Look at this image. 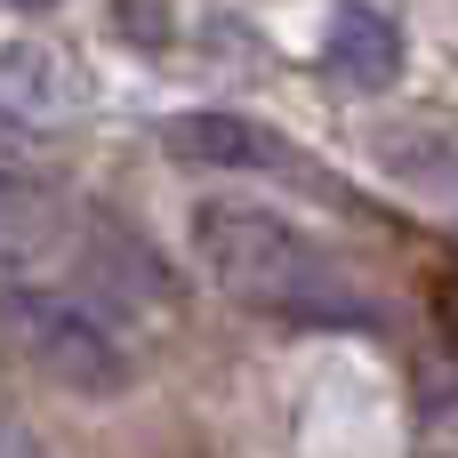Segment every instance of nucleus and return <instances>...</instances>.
I'll use <instances>...</instances> for the list:
<instances>
[{"instance_id":"39448f33","label":"nucleus","mask_w":458,"mask_h":458,"mask_svg":"<svg viewBox=\"0 0 458 458\" xmlns=\"http://www.w3.org/2000/svg\"><path fill=\"white\" fill-rule=\"evenodd\" d=\"M161 145H169V161H209V169H290L282 137L242 113H177L161 129Z\"/></svg>"},{"instance_id":"423d86ee","label":"nucleus","mask_w":458,"mask_h":458,"mask_svg":"<svg viewBox=\"0 0 458 458\" xmlns=\"http://www.w3.org/2000/svg\"><path fill=\"white\" fill-rule=\"evenodd\" d=\"M443 338H451V354H458V282L443 290Z\"/></svg>"},{"instance_id":"7ed1b4c3","label":"nucleus","mask_w":458,"mask_h":458,"mask_svg":"<svg viewBox=\"0 0 458 458\" xmlns=\"http://www.w3.org/2000/svg\"><path fill=\"white\" fill-rule=\"evenodd\" d=\"M322 72L338 89H354V97L394 89L403 81V32H394V16L370 8V0H346L330 16V32H322Z\"/></svg>"},{"instance_id":"0eeeda50","label":"nucleus","mask_w":458,"mask_h":458,"mask_svg":"<svg viewBox=\"0 0 458 458\" xmlns=\"http://www.w3.org/2000/svg\"><path fill=\"white\" fill-rule=\"evenodd\" d=\"M16 8H48V0H16Z\"/></svg>"},{"instance_id":"f03ea898","label":"nucleus","mask_w":458,"mask_h":458,"mask_svg":"<svg viewBox=\"0 0 458 458\" xmlns=\"http://www.w3.org/2000/svg\"><path fill=\"white\" fill-rule=\"evenodd\" d=\"M8 330H16V346H24V362H32L40 378L72 386V394H121V386L137 378L129 338H121L97 306H81V298H64V290H24V298H8Z\"/></svg>"},{"instance_id":"20e7f679","label":"nucleus","mask_w":458,"mask_h":458,"mask_svg":"<svg viewBox=\"0 0 458 458\" xmlns=\"http://www.w3.org/2000/svg\"><path fill=\"white\" fill-rule=\"evenodd\" d=\"M64 233H72V209H64V193L40 177V169H24V161H0V266H48L56 250H64Z\"/></svg>"},{"instance_id":"f257e3e1","label":"nucleus","mask_w":458,"mask_h":458,"mask_svg":"<svg viewBox=\"0 0 458 458\" xmlns=\"http://www.w3.org/2000/svg\"><path fill=\"white\" fill-rule=\"evenodd\" d=\"M193 258L201 274L250 306V314H274V322H298V330H354V322H378V306L338 274L330 250H314L298 225L266 217V209H225V201H201L193 209Z\"/></svg>"}]
</instances>
